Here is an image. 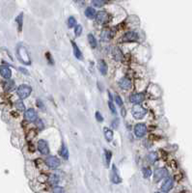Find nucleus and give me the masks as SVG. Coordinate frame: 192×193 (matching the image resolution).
<instances>
[{
	"instance_id": "obj_1",
	"label": "nucleus",
	"mask_w": 192,
	"mask_h": 193,
	"mask_svg": "<svg viewBox=\"0 0 192 193\" xmlns=\"http://www.w3.org/2000/svg\"><path fill=\"white\" fill-rule=\"evenodd\" d=\"M31 92H32L31 87H30L29 85H26V84L21 85V86L17 88V96L21 98L22 99H24L28 98L29 95L31 94Z\"/></svg>"
},
{
	"instance_id": "obj_2",
	"label": "nucleus",
	"mask_w": 192,
	"mask_h": 193,
	"mask_svg": "<svg viewBox=\"0 0 192 193\" xmlns=\"http://www.w3.org/2000/svg\"><path fill=\"white\" fill-rule=\"evenodd\" d=\"M131 113H132V116L135 118V119H142L146 113H147V110L141 105H134L132 110H131Z\"/></svg>"
},
{
	"instance_id": "obj_3",
	"label": "nucleus",
	"mask_w": 192,
	"mask_h": 193,
	"mask_svg": "<svg viewBox=\"0 0 192 193\" xmlns=\"http://www.w3.org/2000/svg\"><path fill=\"white\" fill-rule=\"evenodd\" d=\"M18 57H19V60H21L22 62H23L24 64L26 65L30 64V58L28 56V53L26 51V49L22 46L18 48Z\"/></svg>"
},
{
	"instance_id": "obj_4",
	"label": "nucleus",
	"mask_w": 192,
	"mask_h": 193,
	"mask_svg": "<svg viewBox=\"0 0 192 193\" xmlns=\"http://www.w3.org/2000/svg\"><path fill=\"white\" fill-rule=\"evenodd\" d=\"M168 176V171L165 168H160L155 171L154 174V181H159L163 178H166Z\"/></svg>"
},
{
	"instance_id": "obj_5",
	"label": "nucleus",
	"mask_w": 192,
	"mask_h": 193,
	"mask_svg": "<svg viewBox=\"0 0 192 193\" xmlns=\"http://www.w3.org/2000/svg\"><path fill=\"white\" fill-rule=\"evenodd\" d=\"M38 149L40 151V153L43 155H48L49 153V148H48V144L46 140H39L38 142Z\"/></svg>"
},
{
	"instance_id": "obj_6",
	"label": "nucleus",
	"mask_w": 192,
	"mask_h": 193,
	"mask_svg": "<svg viewBox=\"0 0 192 193\" xmlns=\"http://www.w3.org/2000/svg\"><path fill=\"white\" fill-rule=\"evenodd\" d=\"M147 133V127L144 124H137L134 128V133L137 137H143Z\"/></svg>"
},
{
	"instance_id": "obj_7",
	"label": "nucleus",
	"mask_w": 192,
	"mask_h": 193,
	"mask_svg": "<svg viewBox=\"0 0 192 193\" xmlns=\"http://www.w3.org/2000/svg\"><path fill=\"white\" fill-rule=\"evenodd\" d=\"M138 40H139V36H138V33L135 32V31L127 32L123 37L124 42H136V41H138Z\"/></svg>"
},
{
	"instance_id": "obj_8",
	"label": "nucleus",
	"mask_w": 192,
	"mask_h": 193,
	"mask_svg": "<svg viewBox=\"0 0 192 193\" xmlns=\"http://www.w3.org/2000/svg\"><path fill=\"white\" fill-rule=\"evenodd\" d=\"M46 163L49 168H57L60 164V160L56 157H48L46 159Z\"/></svg>"
},
{
	"instance_id": "obj_9",
	"label": "nucleus",
	"mask_w": 192,
	"mask_h": 193,
	"mask_svg": "<svg viewBox=\"0 0 192 193\" xmlns=\"http://www.w3.org/2000/svg\"><path fill=\"white\" fill-rule=\"evenodd\" d=\"M108 15L107 13L103 12V11H100L98 14H96V20L97 22L99 24H104L105 22H108Z\"/></svg>"
},
{
	"instance_id": "obj_10",
	"label": "nucleus",
	"mask_w": 192,
	"mask_h": 193,
	"mask_svg": "<svg viewBox=\"0 0 192 193\" xmlns=\"http://www.w3.org/2000/svg\"><path fill=\"white\" fill-rule=\"evenodd\" d=\"M129 100L130 103L135 104H139L141 103H143L144 100V95L141 93H137V94H132L129 97Z\"/></svg>"
},
{
	"instance_id": "obj_11",
	"label": "nucleus",
	"mask_w": 192,
	"mask_h": 193,
	"mask_svg": "<svg viewBox=\"0 0 192 193\" xmlns=\"http://www.w3.org/2000/svg\"><path fill=\"white\" fill-rule=\"evenodd\" d=\"M0 74H1V75L6 78V79H9V78H11L12 76V72H11V70H10V68L6 65H2V66H0Z\"/></svg>"
},
{
	"instance_id": "obj_12",
	"label": "nucleus",
	"mask_w": 192,
	"mask_h": 193,
	"mask_svg": "<svg viewBox=\"0 0 192 193\" xmlns=\"http://www.w3.org/2000/svg\"><path fill=\"white\" fill-rule=\"evenodd\" d=\"M24 117L27 121L29 122H34L37 120V114L35 112V110L32 109V108H30L28 110L25 111V114H24Z\"/></svg>"
},
{
	"instance_id": "obj_13",
	"label": "nucleus",
	"mask_w": 192,
	"mask_h": 193,
	"mask_svg": "<svg viewBox=\"0 0 192 193\" xmlns=\"http://www.w3.org/2000/svg\"><path fill=\"white\" fill-rule=\"evenodd\" d=\"M174 186V181H173V179L171 178H167L165 180V181L162 184V186H161V190L164 191V192H167L169 190L172 189V187H173Z\"/></svg>"
},
{
	"instance_id": "obj_14",
	"label": "nucleus",
	"mask_w": 192,
	"mask_h": 193,
	"mask_svg": "<svg viewBox=\"0 0 192 193\" xmlns=\"http://www.w3.org/2000/svg\"><path fill=\"white\" fill-rule=\"evenodd\" d=\"M119 86L125 90H129L131 88V86H132V84H131V81L129 79L124 77L119 81Z\"/></svg>"
},
{
	"instance_id": "obj_15",
	"label": "nucleus",
	"mask_w": 192,
	"mask_h": 193,
	"mask_svg": "<svg viewBox=\"0 0 192 193\" xmlns=\"http://www.w3.org/2000/svg\"><path fill=\"white\" fill-rule=\"evenodd\" d=\"M98 70L100 72V74H102L103 75H105L107 74V65L103 60L98 61Z\"/></svg>"
},
{
	"instance_id": "obj_16",
	"label": "nucleus",
	"mask_w": 192,
	"mask_h": 193,
	"mask_svg": "<svg viewBox=\"0 0 192 193\" xmlns=\"http://www.w3.org/2000/svg\"><path fill=\"white\" fill-rule=\"evenodd\" d=\"M103 133H104V137L105 139L110 142V141H112L113 140V136H114V133H113V131L109 129L108 128H103Z\"/></svg>"
},
{
	"instance_id": "obj_17",
	"label": "nucleus",
	"mask_w": 192,
	"mask_h": 193,
	"mask_svg": "<svg viewBox=\"0 0 192 193\" xmlns=\"http://www.w3.org/2000/svg\"><path fill=\"white\" fill-rule=\"evenodd\" d=\"M72 45H73V48H74V56H75L77 59H79V60L83 59L82 53H81V51L79 50V48H78V46H76V44L73 42Z\"/></svg>"
},
{
	"instance_id": "obj_18",
	"label": "nucleus",
	"mask_w": 192,
	"mask_h": 193,
	"mask_svg": "<svg viewBox=\"0 0 192 193\" xmlns=\"http://www.w3.org/2000/svg\"><path fill=\"white\" fill-rule=\"evenodd\" d=\"M112 54H113V57L115 58V60L117 61H120L123 59V54H122V51L118 48V47H115L112 49Z\"/></svg>"
},
{
	"instance_id": "obj_19",
	"label": "nucleus",
	"mask_w": 192,
	"mask_h": 193,
	"mask_svg": "<svg viewBox=\"0 0 192 193\" xmlns=\"http://www.w3.org/2000/svg\"><path fill=\"white\" fill-rule=\"evenodd\" d=\"M96 11L95 9L92 8V7H88L86 10H85V16L88 17V18H94L96 17Z\"/></svg>"
},
{
	"instance_id": "obj_20",
	"label": "nucleus",
	"mask_w": 192,
	"mask_h": 193,
	"mask_svg": "<svg viewBox=\"0 0 192 193\" xmlns=\"http://www.w3.org/2000/svg\"><path fill=\"white\" fill-rule=\"evenodd\" d=\"M112 181L114 182V184H120L121 182V178L119 177V175L117 174V170H116V167L113 166V170H112Z\"/></svg>"
},
{
	"instance_id": "obj_21",
	"label": "nucleus",
	"mask_w": 192,
	"mask_h": 193,
	"mask_svg": "<svg viewBox=\"0 0 192 193\" xmlns=\"http://www.w3.org/2000/svg\"><path fill=\"white\" fill-rule=\"evenodd\" d=\"M88 41H89V44L90 46H92L93 48L97 47V40L95 39V37L92 34H89L88 35Z\"/></svg>"
},
{
	"instance_id": "obj_22",
	"label": "nucleus",
	"mask_w": 192,
	"mask_h": 193,
	"mask_svg": "<svg viewBox=\"0 0 192 193\" xmlns=\"http://www.w3.org/2000/svg\"><path fill=\"white\" fill-rule=\"evenodd\" d=\"M110 37H111V35H110V32L108 31V30H103V31L102 32V35H100V38H102V40L103 41H109L110 40Z\"/></svg>"
},
{
	"instance_id": "obj_23",
	"label": "nucleus",
	"mask_w": 192,
	"mask_h": 193,
	"mask_svg": "<svg viewBox=\"0 0 192 193\" xmlns=\"http://www.w3.org/2000/svg\"><path fill=\"white\" fill-rule=\"evenodd\" d=\"M60 154H61V156H62L64 158H66V159L69 157V151H68V148H67L65 145L62 146L61 151H60Z\"/></svg>"
},
{
	"instance_id": "obj_24",
	"label": "nucleus",
	"mask_w": 192,
	"mask_h": 193,
	"mask_svg": "<svg viewBox=\"0 0 192 193\" xmlns=\"http://www.w3.org/2000/svg\"><path fill=\"white\" fill-rule=\"evenodd\" d=\"M68 24H69V27H74V25L76 24V20L74 17H70L68 18Z\"/></svg>"
},
{
	"instance_id": "obj_25",
	"label": "nucleus",
	"mask_w": 192,
	"mask_h": 193,
	"mask_svg": "<svg viewBox=\"0 0 192 193\" xmlns=\"http://www.w3.org/2000/svg\"><path fill=\"white\" fill-rule=\"evenodd\" d=\"M16 107L19 111H24V109H25V106H24V104H23V103H22V100H17V103H16Z\"/></svg>"
},
{
	"instance_id": "obj_26",
	"label": "nucleus",
	"mask_w": 192,
	"mask_h": 193,
	"mask_svg": "<svg viewBox=\"0 0 192 193\" xmlns=\"http://www.w3.org/2000/svg\"><path fill=\"white\" fill-rule=\"evenodd\" d=\"M105 3V0H93V5L95 7H103Z\"/></svg>"
},
{
	"instance_id": "obj_27",
	"label": "nucleus",
	"mask_w": 192,
	"mask_h": 193,
	"mask_svg": "<svg viewBox=\"0 0 192 193\" xmlns=\"http://www.w3.org/2000/svg\"><path fill=\"white\" fill-rule=\"evenodd\" d=\"M157 155H156V153H151V154H149V156H148V159L151 161V162H155L156 159H157Z\"/></svg>"
},
{
	"instance_id": "obj_28",
	"label": "nucleus",
	"mask_w": 192,
	"mask_h": 193,
	"mask_svg": "<svg viewBox=\"0 0 192 193\" xmlns=\"http://www.w3.org/2000/svg\"><path fill=\"white\" fill-rule=\"evenodd\" d=\"M151 169H149V168H144V169H143V176H144V178L148 179V178L151 177Z\"/></svg>"
},
{
	"instance_id": "obj_29",
	"label": "nucleus",
	"mask_w": 192,
	"mask_h": 193,
	"mask_svg": "<svg viewBox=\"0 0 192 193\" xmlns=\"http://www.w3.org/2000/svg\"><path fill=\"white\" fill-rule=\"evenodd\" d=\"M82 32V26L81 25H75V29H74V33H75V36H80V34H81Z\"/></svg>"
},
{
	"instance_id": "obj_30",
	"label": "nucleus",
	"mask_w": 192,
	"mask_h": 193,
	"mask_svg": "<svg viewBox=\"0 0 192 193\" xmlns=\"http://www.w3.org/2000/svg\"><path fill=\"white\" fill-rule=\"evenodd\" d=\"M111 156H112V154H111V152H109V151H106V152H105L106 166H109V163H110V159H111Z\"/></svg>"
},
{
	"instance_id": "obj_31",
	"label": "nucleus",
	"mask_w": 192,
	"mask_h": 193,
	"mask_svg": "<svg viewBox=\"0 0 192 193\" xmlns=\"http://www.w3.org/2000/svg\"><path fill=\"white\" fill-rule=\"evenodd\" d=\"M58 181H59V177L57 175H52L51 177H50V184L56 185Z\"/></svg>"
},
{
	"instance_id": "obj_32",
	"label": "nucleus",
	"mask_w": 192,
	"mask_h": 193,
	"mask_svg": "<svg viewBox=\"0 0 192 193\" xmlns=\"http://www.w3.org/2000/svg\"><path fill=\"white\" fill-rule=\"evenodd\" d=\"M108 105H109V108H110V110H111V112H112L113 114H116V113H117V111H116V108H115V106H114V104H113L112 101H109V103H108Z\"/></svg>"
},
{
	"instance_id": "obj_33",
	"label": "nucleus",
	"mask_w": 192,
	"mask_h": 193,
	"mask_svg": "<svg viewBox=\"0 0 192 193\" xmlns=\"http://www.w3.org/2000/svg\"><path fill=\"white\" fill-rule=\"evenodd\" d=\"M22 14H21L19 15L18 17H17V22H18V25H19V30H22Z\"/></svg>"
},
{
	"instance_id": "obj_34",
	"label": "nucleus",
	"mask_w": 192,
	"mask_h": 193,
	"mask_svg": "<svg viewBox=\"0 0 192 193\" xmlns=\"http://www.w3.org/2000/svg\"><path fill=\"white\" fill-rule=\"evenodd\" d=\"M115 100H116V103H117V104L119 106H123V100H122V99H121L119 96H116Z\"/></svg>"
},
{
	"instance_id": "obj_35",
	"label": "nucleus",
	"mask_w": 192,
	"mask_h": 193,
	"mask_svg": "<svg viewBox=\"0 0 192 193\" xmlns=\"http://www.w3.org/2000/svg\"><path fill=\"white\" fill-rule=\"evenodd\" d=\"M96 118H97L98 122H103V118L102 115H100L99 112H97V113H96Z\"/></svg>"
},
{
	"instance_id": "obj_36",
	"label": "nucleus",
	"mask_w": 192,
	"mask_h": 193,
	"mask_svg": "<svg viewBox=\"0 0 192 193\" xmlns=\"http://www.w3.org/2000/svg\"><path fill=\"white\" fill-rule=\"evenodd\" d=\"M36 121H37V120H36ZM37 127H38L40 129H42V128H44L43 123H42V121H40V120H38V121H37Z\"/></svg>"
},
{
	"instance_id": "obj_37",
	"label": "nucleus",
	"mask_w": 192,
	"mask_h": 193,
	"mask_svg": "<svg viewBox=\"0 0 192 193\" xmlns=\"http://www.w3.org/2000/svg\"><path fill=\"white\" fill-rule=\"evenodd\" d=\"M117 124H118V121L116 120L115 122H112V125H114V128H116L118 126H117Z\"/></svg>"
},
{
	"instance_id": "obj_38",
	"label": "nucleus",
	"mask_w": 192,
	"mask_h": 193,
	"mask_svg": "<svg viewBox=\"0 0 192 193\" xmlns=\"http://www.w3.org/2000/svg\"><path fill=\"white\" fill-rule=\"evenodd\" d=\"M54 191H55V192H63L64 190H63V189H61V188H55V189H54Z\"/></svg>"
}]
</instances>
